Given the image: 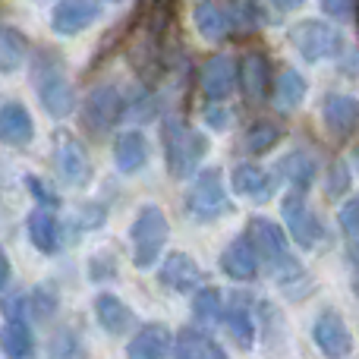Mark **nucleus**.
Masks as SVG:
<instances>
[{
    "label": "nucleus",
    "mask_w": 359,
    "mask_h": 359,
    "mask_svg": "<svg viewBox=\"0 0 359 359\" xmlns=\"http://www.w3.org/2000/svg\"><path fill=\"white\" fill-rule=\"evenodd\" d=\"M174 353L180 359H221L224 356V347L208 334V331L183 328L174 337Z\"/></svg>",
    "instance_id": "nucleus-23"
},
{
    "label": "nucleus",
    "mask_w": 359,
    "mask_h": 359,
    "mask_svg": "<svg viewBox=\"0 0 359 359\" xmlns=\"http://www.w3.org/2000/svg\"><path fill=\"white\" fill-rule=\"evenodd\" d=\"M192 312L202 325H217L224 318V297L217 287H198L192 297Z\"/></svg>",
    "instance_id": "nucleus-30"
},
{
    "label": "nucleus",
    "mask_w": 359,
    "mask_h": 359,
    "mask_svg": "<svg viewBox=\"0 0 359 359\" xmlns=\"http://www.w3.org/2000/svg\"><path fill=\"white\" fill-rule=\"evenodd\" d=\"M54 158H57V170L67 183L73 186H86L92 180V161H88L86 149L79 139H73L69 133H60L54 145Z\"/></svg>",
    "instance_id": "nucleus-11"
},
{
    "label": "nucleus",
    "mask_w": 359,
    "mask_h": 359,
    "mask_svg": "<svg viewBox=\"0 0 359 359\" xmlns=\"http://www.w3.org/2000/svg\"><path fill=\"white\" fill-rule=\"evenodd\" d=\"M221 271L233 280H252L259 274V255L246 233L227 243V249L221 252Z\"/></svg>",
    "instance_id": "nucleus-15"
},
{
    "label": "nucleus",
    "mask_w": 359,
    "mask_h": 359,
    "mask_svg": "<svg viewBox=\"0 0 359 359\" xmlns=\"http://www.w3.org/2000/svg\"><path fill=\"white\" fill-rule=\"evenodd\" d=\"M208 155V139L198 130L186 126L183 120H168L164 123V158H168L170 177L186 180L196 174L198 161Z\"/></svg>",
    "instance_id": "nucleus-1"
},
{
    "label": "nucleus",
    "mask_w": 359,
    "mask_h": 359,
    "mask_svg": "<svg viewBox=\"0 0 359 359\" xmlns=\"http://www.w3.org/2000/svg\"><path fill=\"white\" fill-rule=\"evenodd\" d=\"M240 25H255V0H233Z\"/></svg>",
    "instance_id": "nucleus-36"
},
{
    "label": "nucleus",
    "mask_w": 359,
    "mask_h": 359,
    "mask_svg": "<svg viewBox=\"0 0 359 359\" xmlns=\"http://www.w3.org/2000/svg\"><path fill=\"white\" fill-rule=\"evenodd\" d=\"M6 280H10V262H6V255L0 252V290L6 287Z\"/></svg>",
    "instance_id": "nucleus-40"
},
{
    "label": "nucleus",
    "mask_w": 359,
    "mask_h": 359,
    "mask_svg": "<svg viewBox=\"0 0 359 359\" xmlns=\"http://www.w3.org/2000/svg\"><path fill=\"white\" fill-rule=\"evenodd\" d=\"M233 189L236 196H246L252 202H268L274 196V177L255 164H240L233 168Z\"/></svg>",
    "instance_id": "nucleus-24"
},
{
    "label": "nucleus",
    "mask_w": 359,
    "mask_h": 359,
    "mask_svg": "<svg viewBox=\"0 0 359 359\" xmlns=\"http://www.w3.org/2000/svg\"><path fill=\"white\" fill-rule=\"evenodd\" d=\"M98 19V4L95 0H57L50 13V29L63 38H73L86 32Z\"/></svg>",
    "instance_id": "nucleus-12"
},
{
    "label": "nucleus",
    "mask_w": 359,
    "mask_h": 359,
    "mask_svg": "<svg viewBox=\"0 0 359 359\" xmlns=\"http://www.w3.org/2000/svg\"><path fill=\"white\" fill-rule=\"evenodd\" d=\"M25 230H29V240L38 252H44V255L57 252V246H60V227H57V215L48 205L32 211L29 221H25Z\"/></svg>",
    "instance_id": "nucleus-22"
},
{
    "label": "nucleus",
    "mask_w": 359,
    "mask_h": 359,
    "mask_svg": "<svg viewBox=\"0 0 359 359\" xmlns=\"http://www.w3.org/2000/svg\"><path fill=\"white\" fill-rule=\"evenodd\" d=\"M280 142V126L271 120H255L246 130V151L249 155H265Z\"/></svg>",
    "instance_id": "nucleus-31"
},
{
    "label": "nucleus",
    "mask_w": 359,
    "mask_h": 359,
    "mask_svg": "<svg viewBox=\"0 0 359 359\" xmlns=\"http://www.w3.org/2000/svg\"><path fill=\"white\" fill-rule=\"evenodd\" d=\"M158 280H161V287H168V290H174V293H196L198 287L205 284V271L196 265L192 255L170 252L168 259L161 262Z\"/></svg>",
    "instance_id": "nucleus-10"
},
{
    "label": "nucleus",
    "mask_w": 359,
    "mask_h": 359,
    "mask_svg": "<svg viewBox=\"0 0 359 359\" xmlns=\"http://www.w3.org/2000/svg\"><path fill=\"white\" fill-rule=\"evenodd\" d=\"M274 6H278L280 13H290V10H297V6H303L306 0H271Z\"/></svg>",
    "instance_id": "nucleus-39"
},
{
    "label": "nucleus",
    "mask_w": 359,
    "mask_h": 359,
    "mask_svg": "<svg viewBox=\"0 0 359 359\" xmlns=\"http://www.w3.org/2000/svg\"><path fill=\"white\" fill-rule=\"evenodd\" d=\"M192 22H196L198 35L205 41H224L233 29V19H230L227 6L221 0H198L196 10H192Z\"/></svg>",
    "instance_id": "nucleus-17"
},
{
    "label": "nucleus",
    "mask_w": 359,
    "mask_h": 359,
    "mask_svg": "<svg viewBox=\"0 0 359 359\" xmlns=\"http://www.w3.org/2000/svg\"><path fill=\"white\" fill-rule=\"evenodd\" d=\"M290 44L306 63L331 60L341 50V35L322 19H299L290 29Z\"/></svg>",
    "instance_id": "nucleus-6"
},
{
    "label": "nucleus",
    "mask_w": 359,
    "mask_h": 359,
    "mask_svg": "<svg viewBox=\"0 0 359 359\" xmlns=\"http://www.w3.org/2000/svg\"><path fill=\"white\" fill-rule=\"evenodd\" d=\"M130 236H133V262H136V268H151L161 259V249L168 246L170 236L168 215L158 205L139 208L136 221L130 227Z\"/></svg>",
    "instance_id": "nucleus-3"
},
{
    "label": "nucleus",
    "mask_w": 359,
    "mask_h": 359,
    "mask_svg": "<svg viewBox=\"0 0 359 359\" xmlns=\"http://www.w3.org/2000/svg\"><path fill=\"white\" fill-rule=\"evenodd\" d=\"M224 325H227L230 337H233L240 347H249L255 337V325H252V312L243 306V297L233 299V306L230 309H224Z\"/></svg>",
    "instance_id": "nucleus-29"
},
{
    "label": "nucleus",
    "mask_w": 359,
    "mask_h": 359,
    "mask_svg": "<svg viewBox=\"0 0 359 359\" xmlns=\"http://www.w3.org/2000/svg\"><path fill=\"white\" fill-rule=\"evenodd\" d=\"M350 186V164L344 161H334L328 168V196H341V192H347Z\"/></svg>",
    "instance_id": "nucleus-33"
},
{
    "label": "nucleus",
    "mask_w": 359,
    "mask_h": 359,
    "mask_svg": "<svg viewBox=\"0 0 359 359\" xmlns=\"http://www.w3.org/2000/svg\"><path fill=\"white\" fill-rule=\"evenodd\" d=\"M25 186H29L32 196H35L41 205H48V208H57V205H60V196H57V192L50 189V183H44L41 177L29 174V177H25Z\"/></svg>",
    "instance_id": "nucleus-34"
},
{
    "label": "nucleus",
    "mask_w": 359,
    "mask_h": 359,
    "mask_svg": "<svg viewBox=\"0 0 359 359\" xmlns=\"http://www.w3.org/2000/svg\"><path fill=\"white\" fill-rule=\"evenodd\" d=\"M114 164H117L120 174H139L149 164V139L139 130L120 133L117 142H114Z\"/></svg>",
    "instance_id": "nucleus-18"
},
{
    "label": "nucleus",
    "mask_w": 359,
    "mask_h": 359,
    "mask_svg": "<svg viewBox=\"0 0 359 359\" xmlns=\"http://www.w3.org/2000/svg\"><path fill=\"white\" fill-rule=\"evenodd\" d=\"M205 120H208V123L215 126V130H224V126L230 123V117H227V111H224V107H208Z\"/></svg>",
    "instance_id": "nucleus-37"
},
{
    "label": "nucleus",
    "mask_w": 359,
    "mask_h": 359,
    "mask_svg": "<svg viewBox=\"0 0 359 359\" xmlns=\"http://www.w3.org/2000/svg\"><path fill=\"white\" fill-rule=\"evenodd\" d=\"M337 221H341V227L347 230L350 240H359V196L347 198V202L341 205V211H337Z\"/></svg>",
    "instance_id": "nucleus-32"
},
{
    "label": "nucleus",
    "mask_w": 359,
    "mask_h": 359,
    "mask_svg": "<svg viewBox=\"0 0 359 359\" xmlns=\"http://www.w3.org/2000/svg\"><path fill=\"white\" fill-rule=\"evenodd\" d=\"M57 309V299H54V293H48L44 287H38L35 290V297H32V316H38V318H50V312Z\"/></svg>",
    "instance_id": "nucleus-35"
},
{
    "label": "nucleus",
    "mask_w": 359,
    "mask_h": 359,
    "mask_svg": "<svg viewBox=\"0 0 359 359\" xmlns=\"http://www.w3.org/2000/svg\"><path fill=\"white\" fill-rule=\"evenodd\" d=\"M322 10L331 13V16H347L350 0H322Z\"/></svg>",
    "instance_id": "nucleus-38"
},
{
    "label": "nucleus",
    "mask_w": 359,
    "mask_h": 359,
    "mask_svg": "<svg viewBox=\"0 0 359 359\" xmlns=\"http://www.w3.org/2000/svg\"><path fill=\"white\" fill-rule=\"evenodd\" d=\"M186 211L198 224H211L233 211V202L227 198V186H224V174L217 168H205L196 174L189 192H186Z\"/></svg>",
    "instance_id": "nucleus-2"
},
{
    "label": "nucleus",
    "mask_w": 359,
    "mask_h": 359,
    "mask_svg": "<svg viewBox=\"0 0 359 359\" xmlns=\"http://www.w3.org/2000/svg\"><path fill=\"white\" fill-rule=\"evenodd\" d=\"M95 318L114 337L126 334L133 328V309L120 297H114V293H98L95 297Z\"/></svg>",
    "instance_id": "nucleus-21"
},
{
    "label": "nucleus",
    "mask_w": 359,
    "mask_h": 359,
    "mask_svg": "<svg viewBox=\"0 0 359 359\" xmlns=\"http://www.w3.org/2000/svg\"><path fill=\"white\" fill-rule=\"evenodd\" d=\"M170 328L161 322H149L142 325V328L133 334L130 347H126V353L136 356V359H158V356H168L170 353Z\"/></svg>",
    "instance_id": "nucleus-19"
},
{
    "label": "nucleus",
    "mask_w": 359,
    "mask_h": 359,
    "mask_svg": "<svg viewBox=\"0 0 359 359\" xmlns=\"http://www.w3.org/2000/svg\"><path fill=\"white\" fill-rule=\"evenodd\" d=\"M240 86L246 101L259 104V101L268 98L271 92V69H268V60L262 54H246L240 63Z\"/></svg>",
    "instance_id": "nucleus-20"
},
{
    "label": "nucleus",
    "mask_w": 359,
    "mask_h": 359,
    "mask_svg": "<svg viewBox=\"0 0 359 359\" xmlns=\"http://www.w3.org/2000/svg\"><path fill=\"white\" fill-rule=\"evenodd\" d=\"M107 4H120V0H107Z\"/></svg>",
    "instance_id": "nucleus-41"
},
{
    "label": "nucleus",
    "mask_w": 359,
    "mask_h": 359,
    "mask_svg": "<svg viewBox=\"0 0 359 359\" xmlns=\"http://www.w3.org/2000/svg\"><path fill=\"white\" fill-rule=\"evenodd\" d=\"M316 170H318L316 161H312L306 151H290V155H284L278 164V174L290 180L297 189H309L312 180H316Z\"/></svg>",
    "instance_id": "nucleus-27"
},
{
    "label": "nucleus",
    "mask_w": 359,
    "mask_h": 359,
    "mask_svg": "<svg viewBox=\"0 0 359 359\" xmlns=\"http://www.w3.org/2000/svg\"><path fill=\"white\" fill-rule=\"evenodd\" d=\"M123 117V95L117 86H95L82 104V130L92 136H107Z\"/></svg>",
    "instance_id": "nucleus-8"
},
{
    "label": "nucleus",
    "mask_w": 359,
    "mask_h": 359,
    "mask_svg": "<svg viewBox=\"0 0 359 359\" xmlns=\"http://www.w3.org/2000/svg\"><path fill=\"white\" fill-rule=\"evenodd\" d=\"M280 215H284L287 233H290V240L297 243L299 249L318 246V240L325 236V227L316 217V211L309 208V202H306V189H297V186H293V192H287L284 202H280Z\"/></svg>",
    "instance_id": "nucleus-5"
},
{
    "label": "nucleus",
    "mask_w": 359,
    "mask_h": 359,
    "mask_svg": "<svg viewBox=\"0 0 359 359\" xmlns=\"http://www.w3.org/2000/svg\"><path fill=\"white\" fill-rule=\"evenodd\" d=\"M35 86H38V101L50 117H69L76 111V92L63 76V63L57 57L50 60H38L35 69Z\"/></svg>",
    "instance_id": "nucleus-4"
},
{
    "label": "nucleus",
    "mask_w": 359,
    "mask_h": 359,
    "mask_svg": "<svg viewBox=\"0 0 359 359\" xmlns=\"http://www.w3.org/2000/svg\"><path fill=\"white\" fill-rule=\"evenodd\" d=\"M0 350L6 356H32L35 350V337L32 328L25 325V318H6V325L0 328Z\"/></svg>",
    "instance_id": "nucleus-26"
},
{
    "label": "nucleus",
    "mask_w": 359,
    "mask_h": 359,
    "mask_svg": "<svg viewBox=\"0 0 359 359\" xmlns=\"http://www.w3.org/2000/svg\"><path fill=\"white\" fill-rule=\"evenodd\" d=\"M198 82H202V92H205V98H208V101L230 98V95H233V88H236V63L230 60L227 54L211 57V60H205Z\"/></svg>",
    "instance_id": "nucleus-13"
},
{
    "label": "nucleus",
    "mask_w": 359,
    "mask_h": 359,
    "mask_svg": "<svg viewBox=\"0 0 359 359\" xmlns=\"http://www.w3.org/2000/svg\"><path fill=\"white\" fill-rule=\"evenodd\" d=\"M29 57V41L19 29L0 25V73H16Z\"/></svg>",
    "instance_id": "nucleus-25"
},
{
    "label": "nucleus",
    "mask_w": 359,
    "mask_h": 359,
    "mask_svg": "<svg viewBox=\"0 0 359 359\" xmlns=\"http://www.w3.org/2000/svg\"><path fill=\"white\" fill-rule=\"evenodd\" d=\"M246 236L252 240V246H255L259 265H268V271L284 274L287 268L293 265L290 249H287V236L274 221H268V217H252L249 227H246Z\"/></svg>",
    "instance_id": "nucleus-7"
},
{
    "label": "nucleus",
    "mask_w": 359,
    "mask_h": 359,
    "mask_svg": "<svg viewBox=\"0 0 359 359\" xmlns=\"http://www.w3.org/2000/svg\"><path fill=\"white\" fill-rule=\"evenodd\" d=\"M32 136H35V123H32V114L25 111V104L10 101L0 107V142L10 149H22L32 142Z\"/></svg>",
    "instance_id": "nucleus-16"
},
{
    "label": "nucleus",
    "mask_w": 359,
    "mask_h": 359,
    "mask_svg": "<svg viewBox=\"0 0 359 359\" xmlns=\"http://www.w3.org/2000/svg\"><path fill=\"white\" fill-rule=\"evenodd\" d=\"M274 101L284 111H297L306 101V79L297 73V69H284L278 76V86H274Z\"/></svg>",
    "instance_id": "nucleus-28"
},
{
    "label": "nucleus",
    "mask_w": 359,
    "mask_h": 359,
    "mask_svg": "<svg viewBox=\"0 0 359 359\" xmlns=\"http://www.w3.org/2000/svg\"><path fill=\"white\" fill-rule=\"evenodd\" d=\"M322 120L334 139H347L359 130V101L350 95H328L322 104Z\"/></svg>",
    "instance_id": "nucleus-14"
},
{
    "label": "nucleus",
    "mask_w": 359,
    "mask_h": 359,
    "mask_svg": "<svg viewBox=\"0 0 359 359\" xmlns=\"http://www.w3.org/2000/svg\"><path fill=\"white\" fill-rule=\"evenodd\" d=\"M312 337H316L318 350H322L325 356L341 359V356H350V350H353V337H350L347 322H344L334 309L318 312L316 325H312Z\"/></svg>",
    "instance_id": "nucleus-9"
}]
</instances>
